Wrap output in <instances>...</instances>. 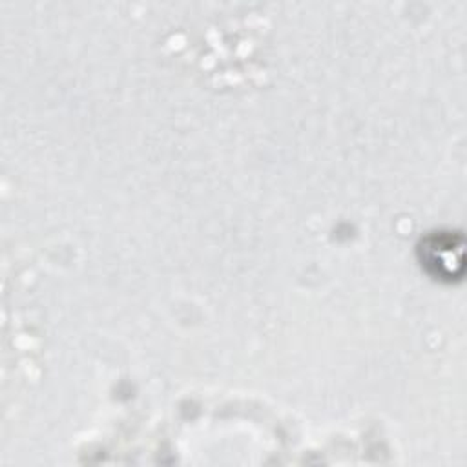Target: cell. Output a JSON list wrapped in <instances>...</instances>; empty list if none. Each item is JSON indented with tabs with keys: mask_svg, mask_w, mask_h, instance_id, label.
Returning <instances> with one entry per match:
<instances>
[{
	"mask_svg": "<svg viewBox=\"0 0 467 467\" xmlns=\"http://www.w3.org/2000/svg\"><path fill=\"white\" fill-rule=\"evenodd\" d=\"M460 250H462V246H454V241L449 235L432 237L423 246L425 263L432 265L436 268L438 275L452 277L454 265H462V254L454 255V252H460Z\"/></svg>",
	"mask_w": 467,
	"mask_h": 467,
	"instance_id": "1",
	"label": "cell"
}]
</instances>
